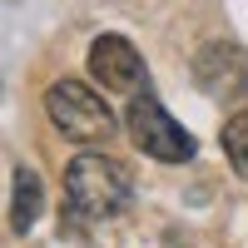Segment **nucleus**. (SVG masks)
<instances>
[{"instance_id":"nucleus-2","label":"nucleus","mask_w":248,"mask_h":248,"mask_svg":"<svg viewBox=\"0 0 248 248\" xmlns=\"http://www.w3.org/2000/svg\"><path fill=\"white\" fill-rule=\"evenodd\" d=\"M124 129H129V139H134V149L139 154H149V159H159V164H184V159H194V134L184 129V124L159 105L154 94H134L129 99V114H124Z\"/></svg>"},{"instance_id":"nucleus-5","label":"nucleus","mask_w":248,"mask_h":248,"mask_svg":"<svg viewBox=\"0 0 248 248\" xmlns=\"http://www.w3.org/2000/svg\"><path fill=\"white\" fill-rule=\"evenodd\" d=\"M194 79H199L209 94H233V90H243V85H248V65H243L238 45H209V50H199Z\"/></svg>"},{"instance_id":"nucleus-4","label":"nucleus","mask_w":248,"mask_h":248,"mask_svg":"<svg viewBox=\"0 0 248 248\" xmlns=\"http://www.w3.org/2000/svg\"><path fill=\"white\" fill-rule=\"evenodd\" d=\"M90 75L105 90H119V94H139L144 85H149V70H144L139 50L124 35H99L90 45Z\"/></svg>"},{"instance_id":"nucleus-3","label":"nucleus","mask_w":248,"mask_h":248,"mask_svg":"<svg viewBox=\"0 0 248 248\" xmlns=\"http://www.w3.org/2000/svg\"><path fill=\"white\" fill-rule=\"evenodd\" d=\"M45 109H50V119H55V129L70 134V139H79V144H99V139L114 134L109 105H105L90 85H79V79H60V85H50Z\"/></svg>"},{"instance_id":"nucleus-7","label":"nucleus","mask_w":248,"mask_h":248,"mask_svg":"<svg viewBox=\"0 0 248 248\" xmlns=\"http://www.w3.org/2000/svg\"><path fill=\"white\" fill-rule=\"evenodd\" d=\"M223 154H229L233 174L248 179V109H238L229 124H223Z\"/></svg>"},{"instance_id":"nucleus-6","label":"nucleus","mask_w":248,"mask_h":248,"mask_svg":"<svg viewBox=\"0 0 248 248\" xmlns=\"http://www.w3.org/2000/svg\"><path fill=\"white\" fill-rule=\"evenodd\" d=\"M40 203H45L40 174H35V169H15V189H10V229H15V233H30V229H35Z\"/></svg>"},{"instance_id":"nucleus-1","label":"nucleus","mask_w":248,"mask_h":248,"mask_svg":"<svg viewBox=\"0 0 248 248\" xmlns=\"http://www.w3.org/2000/svg\"><path fill=\"white\" fill-rule=\"evenodd\" d=\"M134 184H129V169L119 159H105V154H79L70 159L65 169V199L79 218H114L124 203H129Z\"/></svg>"}]
</instances>
